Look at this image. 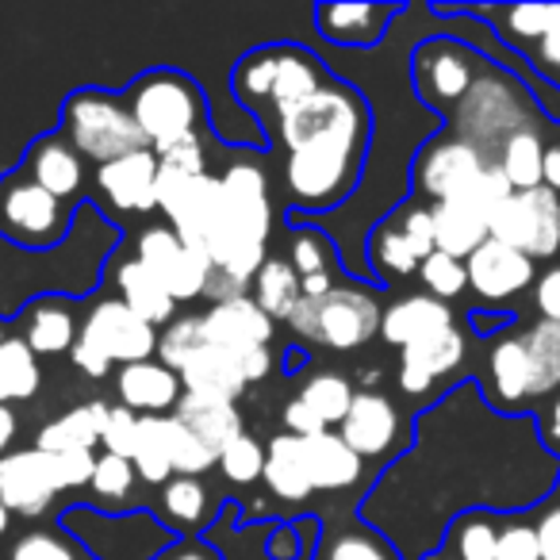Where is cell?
Masks as SVG:
<instances>
[{
	"instance_id": "1",
	"label": "cell",
	"mask_w": 560,
	"mask_h": 560,
	"mask_svg": "<svg viewBox=\"0 0 560 560\" xmlns=\"http://www.w3.org/2000/svg\"><path fill=\"white\" fill-rule=\"evenodd\" d=\"M369 108L353 89L323 85L300 108L280 116L284 180L304 208H335L353 192L365 165Z\"/></svg>"
},
{
	"instance_id": "2",
	"label": "cell",
	"mask_w": 560,
	"mask_h": 560,
	"mask_svg": "<svg viewBox=\"0 0 560 560\" xmlns=\"http://www.w3.org/2000/svg\"><path fill=\"white\" fill-rule=\"evenodd\" d=\"M272 234V200L265 173L257 165H231L219 177V215L208 234L211 269L246 284L265 265Z\"/></svg>"
},
{
	"instance_id": "3",
	"label": "cell",
	"mask_w": 560,
	"mask_h": 560,
	"mask_svg": "<svg viewBox=\"0 0 560 560\" xmlns=\"http://www.w3.org/2000/svg\"><path fill=\"white\" fill-rule=\"evenodd\" d=\"M327 85L323 66L304 47H261L234 66V93L249 108L289 116L292 108Z\"/></svg>"
},
{
	"instance_id": "4",
	"label": "cell",
	"mask_w": 560,
	"mask_h": 560,
	"mask_svg": "<svg viewBox=\"0 0 560 560\" xmlns=\"http://www.w3.org/2000/svg\"><path fill=\"white\" fill-rule=\"evenodd\" d=\"M124 104L154 154L200 135L203 96L185 73H173V70L142 73L124 93Z\"/></svg>"
},
{
	"instance_id": "5",
	"label": "cell",
	"mask_w": 560,
	"mask_h": 560,
	"mask_svg": "<svg viewBox=\"0 0 560 560\" xmlns=\"http://www.w3.org/2000/svg\"><path fill=\"white\" fill-rule=\"evenodd\" d=\"M158 353V327L131 312L124 300H101L85 315L70 358L85 376H108L112 365H139Z\"/></svg>"
},
{
	"instance_id": "6",
	"label": "cell",
	"mask_w": 560,
	"mask_h": 560,
	"mask_svg": "<svg viewBox=\"0 0 560 560\" xmlns=\"http://www.w3.org/2000/svg\"><path fill=\"white\" fill-rule=\"evenodd\" d=\"M62 135L81 158L96 165L116 162V158L135 154V150H150L135 116L127 112L124 96L104 93V89H81L66 101Z\"/></svg>"
},
{
	"instance_id": "7",
	"label": "cell",
	"mask_w": 560,
	"mask_h": 560,
	"mask_svg": "<svg viewBox=\"0 0 560 560\" xmlns=\"http://www.w3.org/2000/svg\"><path fill=\"white\" fill-rule=\"evenodd\" d=\"M289 327L327 350L350 353L361 350L373 335H381V304L358 284H335L323 300H300Z\"/></svg>"
},
{
	"instance_id": "8",
	"label": "cell",
	"mask_w": 560,
	"mask_h": 560,
	"mask_svg": "<svg viewBox=\"0 0 560 560\" xmlns=\"http://www.w3.org/2000/svg\"><path fill=\"white\" fill-rule=\"evenodd\" d=\"M70 231V211L27 173L0 180V234L24 249H50Z\"/></svg>"
},
{
	"instance_id": "9",
	"label": "cell",
	"mask_w": 560,
	"mask_h": 560,
	"mask_svg": "<svg viewBox=\"0 0 560 560\" xmlns=\"http://www.w3.org/2000/svg\"><path fill=\"white\" fill-rule=\"evenodd\" d=\"M491 238L506 242L529 261L560 254V196L545 185L511 192L503 208L491 215Z\"/></svg>"
},
{
	"instance_id": "10",
	"label": "cell",
	"mask_w": 560,
	"mask_h": 560,
	"mask_svg": "<svg viewBox=\"0 0 560 560\" xmlns=\"http://www.w3.org/2000/svg\"><path fill=\"white\" fill-rule=\"evenodd\" d=\"M139 261L154 272L165 284L177 304H188V300H200L211 284V261L208 254L185 246V242L173 234L170 223H154L139 234Z\"/></svg>"
},
{
	"instance_id": "11",
	"label": "cell",
	"mask_w": 560,
	"mask_h": 560,
	"mask_svg": "<svg viewBox=\"0 0 560 560\" xmlns=\"http://www.w3.org/2000/svg\"><path fill=\"white\" fill-rule=\"evenodd\" d=\"M457 124H460V139L472 142V147L488 158V150L495 147V142L503 147L506 135L526 127L522 104H518V89H514L511 81L499 78V73H483V78H476L472 93L460 101Z\"/></svg>"
},
{
	"instance_id": "12",
	"label": "cell",
	"mask_w": 560,
	"mask_h": 560,
	"mask_svg": "<svg viewBox=\"0 0 560 560\" xmlns=\"http://www.w3.org/2000/svg\"><path fill=\"white\" fill-rule=\"evenodd\" d=\"M488 158L465 139H438L427 142L415 162V185L434 203H453L472 192L476 180L488 173Z\"/></svg>"
},
{
	"instance_id": "13",
	"label": "cell",
	"mask_w": 560,
	"mask_h": 560,
	"mask_svg": "<svg viewBox=\"0 0 560 560\" xmlns=\"http://www.w3.org/2000/svg\"><path fill=\"white\" fill-rule=\"evenodd\" d=\"M476 73H480V55L453 39L427 43L415 55V85H419L422 101L438 104V108L465 101L476 85Z\"/></svg>"
},
{
	"instance_id": "14",
	"label": "cell",
	"mask_w": 560,
	"mask_h": 560,
	"mask_svg": "<svg viewBox=\"0 0 560 560\" xmlns=\"http://www.w3.org/2000/svg\"><path fill=\"white\" fill-rule=\"evenodd\" d=\"M62 495L55 483V468L43 450H12L0 457V503L20 518H39Z\"/></svg>"
},
{
	"instance_id": "15",
	"label": "cell",
	"mask_w": 560,
	"mask_h": 560,
	"mask_svg": "<svg viewBox=\"0 0 560 560\" xmlns=\"http://www.w3.org/2000/svg\"><path fill=\"white\" fill-rule=\"evenodd\" d=\"M465 272H468V289L480 300H488V304H511V300L522 296L537 277L534 261L499 238L483 242L465 261Z\"/></svg>"
},
{
	"instance_id": "16",
	"label": "cell",
	"mask_w": 560,
	"mask_h": 560,
	"mask_svg": "<svg viewBox=\"0 0 560 560\" xmlns=\"http://www.w3.org/2000/svg\"><path fill=\"white\" fill-rule=\"evenodd\" d=\"M338 438L358 453L361 460H381L399 442V411L381 392H358L350 415L338 427Z\"/></svg>"
},
{
	"instance_id": "17",
	"label": "cell",
	"mask_w": 560,
	"mask_h": 560,
	"mask_svg": "<svg viewBox=\"0 0 560 560\" xmlns=\"http://www.w3.org/2000/svg\"><path fill=\"white\" fill-rule=\"evenodd\" d=\"M200 327H203V342L231 353L257 350V346L272 342V319L249 296H231L211 304L200 315Z\"/></svg>"
},
{
	"instance_id": "18",
	"label": "cell",
	"mask_w": 560,
	"mask_h": 560,
	"mask_svg": "<svg viewBox=\"0 0 560 560\" xmlns=\"http://www.w3.org/2000/svg\"><path fill=\"white\" fill-rule=\"evenodd\" d=\"M96 185L116 211H158V154L135 150L96 165Z\"/></svg>"
},
{
	"instance_id": "19",
	"label": "cell",
	"mask_w": 560,
	"mask_h": 560,
	"mask_svg": "<svg viewBox=\"0 0 560 560\" xmlns=\"http://www.w3.org/2000/svg\"><path fill=\"white\" fill-rule=\"evenodd\" d=\"M465 361V335L457 327H442L434 335L419 338L407 350H399V388L407 396H422L438 376L457 369Z\"/></svg>"
},
{
	"instance_id": "20",
	"label": "cell",
	"mask_w": 560,
	"mask_h": 560,
	"mask_svg": "<svg viewBox=\"0 0 560 560\" xmlns=\"http://www.w3.org/2000/svg\"><path fill=\"white\" fill-rule=\"evenodd\" d=\"M116 392L124 399L127 411L135 415H170L185 396V384L173 369L162 361H139V365H124L116 376Z\"/></svg>"
},
{
	"instance_id": "21",
	"label": "cell",
	"mask_w": 560,
	"mask_h": 560,
	"mask_svg": "<svg viewBox=\"0 0 560 560\" xmlns=\"http://www.w3.org/2000/svg\"><path fill=\"white\" fill-rule=\"evenodd\" d=\"M173 419L196 434L211 453H223L226 445H234L242 434H246V422H242V411L231 404V399H211V396H192L185 392L180 404L173 407Z\"/></svg>"
},
{
	"instance_id": "22",
	"label": "cell",
	"mask_w": 560,
	"mask_h": 560,
	"mask_svg": "<svg viewBox=\"0 0 560 560\" xmlns=\"http://www.w3.org/2000/svg\"><path fill=\"white\" fill-rule=\"evenodd\" d=\"M27 177L66 203L85 185V158L70 147L66 135H47L27 150Z\"/></svg>"
},
{
	"instance_id": "23",
	"label": "cell",
	"mask_w": 560,
	"mask_h": 560,
	"mask_svg": "<svg viewBox=\"0 0 560 560\" xmlns=\"http://www.w3.org/2000/svg\"><path fill=\"white\" fill-rule=\"evenodd\" d=\"M177 376H180V384H185V392H192V396L231 399V404L249 388L246 376H242L238 353L219 350V346H208V342L177 369Z\"/></svg>"
},
{
	"instance_id": "24",
	"label": "cell",
	"mask_w": 560,
	"mask_h": 560,
	"mask_svg": "<svg viewBox=\"0 0 560 560\" xmlns=\"http://www.w3.org/2000/svg\"><path fill=\"white\" fill-rule=\"evenodd\" d=\"M304 468L307 480H312V491H346L365 476V460L335 430L304 438Z\"/></svg>"
},
{
	"instance_id": "25",
	"label": "cell",
	"mask_w": 560,
	"mask_h": 560,
	"mask_svg": "<svg viewBox=\"0 0 560 560\" xmlns=\"http://www.w3.org/2000/svg\"><path fill=\"white\" fill-rule=\"evenodd\" d=\"M396 4H319L315 24L330 43L342 47H369L384 35L388 20L396 16Z\"/></svg>"
},
{
	"instance_id": "26",
	"label": "cell",
	"mask_w": 560,
	"mask_h": 560,
	"mask_svg": "<svg viewBox=\"0 0 560 560\" xmlns=\"http://www.w3.org/2000/svg\"><path fill=\"white\" fill-rule=\"evenodd\" d=\"M442 327H453V312L434 296H407L396 300L388 312L381 315V338L396 350H407L419 338L434 335Z\"/></svg>"
},
{
	"instance_id": "27",
	"label": "cell",
	"mask_w": 560,
	"mask_h": 560,
	"mask_svg": "<svg viewBox=\"0 0 560 560\" xmlns=\"http://www.w3.org/2000/svg\"><path fill=\"white\" fill-rule=\"evenodd\" d=\"M116 284H119V300H124L139 319H147L150 327H162V323L177 319V300L165 292V284L139 261V257L119 265Z\"/></svg>"
},
{
	"instance_id": "28",
	"label": "cell",
	"mask_w": 560,
	"mask_h": 560,
	"mask_svg": "<svg viewBox=\"0 0 560 560\" xmlns=\"http://www.w3.org/2000/svg\"><path fill=\"white\" fill-rule=\"evenodd\" d=\"M265 488L284 503H300L312 495V480L304 468V438L296 434H277L265 445Z\"/></svg>"
},
{
	"instance_id": "29",
	"label": "cell",
	"mask_w": 560,
	"mask_h": 560,
	"mask_svg": "<svg viewBox=\"0 0 560 560\" xmlns=\"http://www.w3.org/2000/svg\"><path fill=\"white\" fill-rule=\"evenodd\" d=\"M108 404L93 399V404H81L73 411L50 419L47 427L39 430V442L35 450L43 453H70V450H93L104 438V422H108Z\"/></svg>"
},
{
	"instance_id": "30",
	"label": "cell",
	"mask_w": 560,
	"mask_h": 560,
	"mask_svg": "<svg viewBox=\"0 0 560 560\" xmlns=\"http://www.w3.org/2000/svg\"><path fill=\"white\" fill-rule=\"evenodd\" d=\"M430 219H434V249L460 261H468L491 238V223L465 203H434Z\"/></svg>"
},
{
	"instance_id": "31",
	"label": "cell",
	"mask_w": 560,
	"mask_h": 560,
	"mask_svg": "<svg viewBox=\"0 0 560 560\" xmlns=\"http://www.w3.org/2000/svg\"><path fill=\"white\" fill-rule=\"evenodd\" d=\"M173 415H139V445H135V476L150 488H165L173 480Z\"/></svg>"
},
{
	"instance_id": "32",
	"label": "cell",
	"mask_w": 560,
	"mask_h": 560,
	"mask_svg": "<svg viewBox=\"0 0 560 560\" xmlns=\"http://www.w3.org/2000/svg\"><path fill=\"white\" fill-rule=\"evenodd\" d=\"M304 300V284H300L292 261H280V257H265V265L254 277V304L269 315L272 323L292 319V312Z\"/></svg>"
},
{
	"instance_id": "33",
	"label": "cell",
	"mask_w": 560,
	"mask_h": 560,
	"mask_svg": "<svg viewBox=\"0 0 560 560\" xmlns=\"http://www.w3.org/2000/svg\"><path fill=\"white\" fill-rule=\"evenodd\" d=\"M541 162H545V139L529 124L518 127L514 135H506L495 154L499 173L511 180L514 192H526V188L541 185Z\"/></svg>"
},
{
	"instance_id": "34",
	"label": "cell",
	"mask_w": 560,
	"mask_h": 560,
	"mask_svg": "<svg viewBox=\"0 0 560 560\" xmlns=\"http://www.w3.org/2000/svg\"><path fill=\"white\" fill-rule=\"evenodd\" d=\"M43 388L39 358L32 353L27 338H4L0 342V407L32 399Z\"/></svg>"
},
{
	"instance_id": "35",
	"label": "cell",
	"mask_w": 560,
	"mask_h": 560,
	"mask_svg": "<svg viewBox=\"0 0 560 560\" xmlns=\"http://www.w3.org/2000/svg\"><path fill=\"white\" fill-rule=\"evenodd\" d=\"M491 384H495V396L503 404H522V399H534V373H529V353L522 338H503V342L491 350Z\"/></svg>"
},
{
	"instance_id": "36",
	"label": "cell",
	"mask_w": 560,
	"mask_h": 560,
	"mask_svg": "<svg viewBox=\"0 0 560 560\" xmlns=\"http://www.w3.org/2000/svg\"><path fill=\"white\" fill-rule=\"evenodd\" d=\"M552 12H557V4H514V9H476V16H488L511 47L529 55L549 32Z\"/></svg>"
},
{
	"instance_id": "37",
	"label": "cell",
	"mask_w": 560,
	"mask_h": 560,
	"mask_svg": "<svg viewBox=\"0 0 560 560\" xmlns=\"http://www.w3.org/2000/svg\"><path fill=\"white\" fill-rule=\"evenodd\" d=\"M78 342V323L73 312L62 304H35L32 323H27V346H32L35 358H58V353L73 350Z\"/></svg>"
},
{
	"instance_id": "38",
	"label": "cell",
	"mask_w": 560,
	"mask_h": 560,
	"mask_svg": "<svg viewBox=\"0 0 560 560\" xmlns=\"http://www.w3.org/2000/svg\"><path fill=\"white\" fill-rule=\"evenodd\" d=\"M529 353V373H534V396H549L552 388H560V323H534L522 335Z\"/></svg>"
},
{
	"instance_id": "39",
	"label": "cell",
	"mask_w": 560,
	"mask_h": 560,
	"mask_svg": "<svg viewBox=\"0 0 560 560\" xmlns=\"http://www.w3.org/2000/svg\"><path fill=\"white\" fill-rule=\"evenodd\" d=\"M208 511H211L208 488H203L196 476H173L162 488V514L170 526L185 529V534L188 529H200Z\"/></svg>"
},
{
	"instance_id": "40",
	"label": "cell",
	"mask_w": 560,
	"mask_h": 560,
	"mask_svg": "<svg viewBox=\"0 0 560 560\" xmlns=\"http://www.w3.org/2000/svg\"><path fill=\"white\" fill-rule=\"evenodd\" d=\"M353 396H358V392H353V384L346 381V376L319 373L304 384V392H300L296 399H304V404L323 419V427L330 430V427H342V419L350 415Z\"/></svg>"
},
{
	"instance_id": "41",
	"label": "cell",
	"mask_w": 560,
	"mask_h": 560,
	"mask_svg": "<svg viewBox=\"0 0 560 560\" xmlns=\"http://www.w3.org/2000/svg\"><path fill=\"white\" fill-rule=\"evenodd\" d=\"M319 560H399L396 545L384 541L376 529L369 526H353V529H338L323 541Z\"/></svg>"
},
{
	"instance_id": "42",
	"label": "cell",
	"mask_w": 560,
	"mask_h": 560,
	"mask_svg": "<svg viewBox=\"0 0 560 560\" xmlns=\"http://www.w3.org/2000/svg\"><path fill=\"white\" fill-rule=\"evenodd\" d=\"M4 560H85V552H81V545L66 529L32 526L9 545Z\"/></svg>"
},
{
	"instance_id": "43",
	"label": "cell",
	"mask_w": 560,
	"mask_h": 560,
	"mask_svg": "<svg viewBox=\"0 0 560 560\" xmlns=\"http://www.w3.org/2000/svg\"><path fill=\"white\" fill-rule=\"evenodd\" d=\"M369 257H373L376 272H381L384 280L411 277V272L422 265L419 254L411 249V242H407V234L399 231L396 223H384L381 231L373 234V242H369Z\"/></svg>"
},
{
	"instance_id": "44",
	"label": "cell",
	"mask_w": 560,
	"mask_h": 560,
	"mask_svg": "<svg viewBox=\"0 0 560 560\" xmlns=\"http://www.w3.org/2000/svg\"><path fill=\"white\" fill-rule=\"evenodd\" d=\"M135 480H139V476H135L131 460L101 453V457H96V468H93V480H89V491H93L104 506H119V503H127Z\"/></svg>"
},
{
	"instance_id": "45",
	"label": "cell",
	"mask_w": 560,
	"mask_h": 560,
	"mask_svg": "<svg viewBox=\"0 0 560 560\" xmlns=\"http://www.w3.org/2000/svg\"><path fill=\"white\" fill-rule=\"evenodd\" d=\"M450 552L457 560H495V522H488L483 514L453 522Z\"/></svg>"
},
{
	"instance_id": "46",
	"label": "cell",
	"mask_w": 560,
	"mask_h": 560,
	"mask_svg": "<svg viewBox=\"0 0 560 560\" xmlns=\"http://www.w3.org/2000/svg\"><path fill=\"white\" fill-rule=\"evenodd\" d=\"M419 280L427 284V296L442 300V304H445V300H453V296H460V292L468 289L465 261H460V257L442 254V249H434V254L419 265Z\"/></svg>"
},
{
	"instance_id": "47",
	"label": "cell",
	"mask_w": 560,
	"mask_h": 560,
	"mask_svg": "<svg viewBox=\"0 0 560 560\" xmlns=\"http://www.w3.org/2000/svg\"><path fill=\"white\" fill-rule=\"evenodd\" d=\"M203 346V327H200V315H188V319H173L165 327V335H158V361L165 369L177 373L188 358Z\"/></svg>"
},
{
	"instance_id": "48",
	"label": "cell",
	"mask_w": 560,
	"mask_h": 560,
	"mask_svg": "<svg viewBox=\"0 0 560 560\" xmlns=\"http://www.w3.org/2000/svg\"><path fill=\"white\" fill-rule=\"evenodd\" d=\"M219 468H223V476L231 483L261 480V472H265V445L257 442V438L242 434L238 442L226 445V450L219 453Z\"/></svg>"
},
{
	"instance_id": "49",
	"label": "cell",
	"mask_w": 560,
	"mask_h": 560,
	"mask_svg": "<svg viewBox=\"0 0 560 560\" xmlns=\"http://www.w3.org/2000/svg\"><path fill=\"white\" fill-rule=\"evenodd\" d=\"M215 465H219L215 453L177 422V427H173V476H196V480H200V476Z\"/></svg>"
},
{
	"instance_id": "50",
	"label": "cell",
	"mask_w": 560,
	"mask_h": 560,
	"mask_svg": "<svg viewBox=\"0 0 560 560\" xmlns=\"http://www.w3.org/2000/svg\"><path fill=\"white\" fill-rule=\"evenodd\" d=\"M101 445H104V453H112V457L131 460V457H135V445H139V415L127 411L124 404L112 407V411H108V422H104Z\"/></svg>"
},
{
	"instance_id": "51",
	"label": "cell",
	"mask_w": 560,
	"mask_h": 560,
	"mask_svg": "<svg viewBox=\"0 0 560 560\" xmlns=\"http://www.w3.org/2000/svg\"><path fill=\"white\" fill-rule=\"evenodd\" d=\"M495 560H541L534 522L511 518L506 526H499L495 529Z\"/></svg>"
},
{
	"instance_id": "52",
	"label": "cell",
	"mask_w": 560,
	"mask_h": 560,
	"mask_svg": "<svg viewBox=\"0 0 560 560\" xmlns=\"http://www.w3.org/2000/svg\"><path fill=\"white\" fill-rule=\"evenodd\" d=\"M50 468H55V483L58 491H78L89 488L96 468V453L93 450H70V453H47Z\"/></svg>"
},
{
	"instance_id": "53",
	"label": "cell",
	"mask_w": 560,
	"mask_h": 560,
	"mask_svg": "<svg viewBox=\"0 0 560 560\" xmlns=\"http://www.w3.org/2000/svg\"><path fill=\"white\" fill-rule=\"evenodd\" d=\"M292 269L300 280L330 277V246L323 234H300L292 242Z\"/></svg>"
},
{
	"instance_id": "54",
	"label": "cell",
	"mask_w": 560,
	"mask_h": 560,
	"mask_svg": "<svg viewBox=\"0 0 560 560\" xmlns=\"http://www.w3.org/2000/svg\"><path fill=\"white\" fill-rule=\"evenodd\" d=\"M396 226L407 234V242H411V249L419 254V261H427V257L434 254V219H430V208L399 211Z\"/></svg>"
},
{
	"instance_id": "55",
	"label": "cell",
	"mask_w": 560,
	"mask_h": 560,
	"mask_svg": "<svg viewBox=\"0 0 560 560\" xmlns=\"http://www.w3.org/2000/svg\"><path fill=\"white\" fill-rule=\"evenodd\" d=\"M529 58H534V70L541 73V78H549L552 85L560 89V4H557V12H552L549 32H545L541 43L529 50Z\"/></svg>"
},
{
	"instance_id": "56",
	"label": "cell",
	"mask_w": 560,
	"mask_h": 560,
	"mask_svg": "<svg viewBox=\"0 0 560 560\" xmlns=\"http://www.w3.org/2000/svg\"><path fill=\"white\" fill-rule=\"evenodd\" d=\"M158 165H162V170H177V173H208L203 170L200 135H196V139L177 142V147H170V150H162V154H158Z\"/></svg>"
},
{
	"instance_id": "57",
	"label": "cell",
	"mask_w": 560,
	"mask_h": 560,
	"mask_svg": "<svg viewBox=\"0 0 560 560\" xmlns=\"http://www.w3.org/2000/svg\"><path fill=\"white\" fill-rule=\"evenodd\" d=\"M534 300H537V307H541V319L560 323V265H552L549 272L537 277Z\"/></svg>"
},
{
	"instance_id": "58",
	"label": "cell",
	"mask_w": 560,
	"mask_h": 560,
	"mask_svg": "<svg viewBox=\"0 0 560 560\" xmlns=\"http://www.w3.org/2000/svg\"><path fill=\"white\" fill-rule=\"evenodd\" d=\"M284 430L296 438H315V434H327V427H323V419L312 411V407L304 404V399H292L289 407H284Z\"/></svg>"
},
{
	"instance_id": "59",
	"label": "cell",
	"mask_w": 560,
	"mask_h": 560,
	"mask_svg": "<svg viewBox=\"0 0 560 560\" xmlns=\"http://www.w3.org/2000/svg\"><path fill=\"white\" fill-rule=\"evenodd\" d=\"M534 529H537L541 560H560V506H549V511L534 522Z\"/></svg>"
},
{
	"instance_id": "60",
	"label": "cell",
	"mask_w": 560,
	"mask_h": 560,
	"mask_svg": "<svg viewBox=\"0 0 560 560\" xmlns=\"http://www.w3.org/2000/svg\"><path fill=\"white\" fill-rule=\"evenodd\" d=\"M238 365H242V376L246 384H257L272 373V350L269 346H257V350H242L238 353Z\"/></svg>"
},
{
	"instance_id": "61",
	"label": "cell",
	"mask_w": 560,
	"mask_h": 560,
	"mask_svg": "<svg viewBox=\"0 0 560 560\" xmlns=\"http://www.w3.org/2000/svg\"><path fill=\"white\" fill-rule=\"evenodd\" d=\"M541 185L560 196V135L545 142V162H541Z\"/></svg>"
},
{
	"instance_id": "62",
	"label": "cell",
	"mask_w": 560,
	"mask_h": 560,
	"mask_svg": "<svg viewBox=\"0 0 560 560\" xmlns=\"http://www.w3.org/2000/svg\"><path fill=\"white\" fill-rule=\"evenodd\" d=\"M165 560H223V557H219L215 549H208V545H200V541H180V545H173Z\"/></svg>"
},
{
	"instance_id": "63",
	"label": "cell",
	"mask_w": 560,
	"mask_h": 560,
	"mask_svg": "<svg viewBox=\"0 0 560 560\" xmlns=\"http://www.w3.org/2000/svg\"><path fill=\"white\" fill-rule=\"evenodd\" d=\"M16 415H12V407H0V457L4 453H12V442H16Z\"/></svg>"
},
{
	"instance_id": "64",
	"label": "cell",
	"mask_w": 560,
	"mask_h": 560,
	"mask_svg": "<svg viewBox=\"0 0 560 560\" xmlns=\"http://www.w3.org/2000/svg\"><path fill=\"white\" fill-rule=\"evenodd\" d=\"M549 438L560 445V399L552 404V411H549Z\"/></svg>"
}]
</instances>
